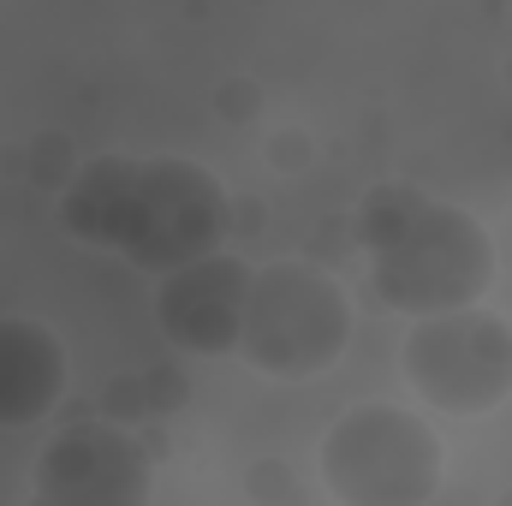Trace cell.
Returning <instances> with one entry per match:
<instances>
[{
	"mask_svg": "<svg viewBox=\"0 0 512 506\" xmlns=\"http://www.w3.org/2000/svg\"><path fill=\"white\" fill-rule=\"evenodd\" d=\"M155 495V465L143 441L114 423H72L36 453L30 501L42 506H143Z\"/></svg>",
	"mask_w": 512,
	"mask_h": 506,
	"instance_id": "obj_6",
	"label": "cell"
},
{
	"mask_svg": "<svg viewBox=\"0 0 512 506\" xmlns=\"http://www.w3.org/2000/svg\"><path fill=\"white\" fill-rule=\"evenodd\" d=\"M72 352L42 316H0V429H30L60 411Z\"/></svg>",
	"mask_w": 512,
	"mask_h": 506,
	"instance_id": "obj_8",
	"label": "cell"
},
{
	"mask_svg": "<svg viewBox=\"0 0 512 506\" xmlns=\"http://www.w3.org/2000/svg\"><path fill=\"white\" fill-rule=\"evenodd\" d=\"M352 233H358V251L370 262L376 298L399 316L477 304L501 274L489 227L465 203H447L411 179L370 185L358 197Z\"/></svg>",
	"mask_w": 512,
	"mask_h": 506,
	"instance_id": "obj_2",
	"label": "cell"
},
{
	"mask_svg": "<svg viewBox=\"0 0 512 506\" xmlns=\"http://www.w3.org/2000/svg\"><path fill=\"white\" fill-rule=\"evenodd\" d=\"M352 328H358L352 292L322 262L274 256V262H262L251 274L239 358L251 364L256 376L316 381L346 358Z\"/></svg>",
	"mask_w": 512,
	"mask_h": 506,
	"instance_id": "obj_3",
	"label": "cell"
},
{
	"mask_svg": "<svg viewBox=\"0 0 512 506\" xmlns=\"http://www.w3.org/2000/svg\"><path fill=\"white\" fill-rule=\"evenodd\" d=\"M316 471L340 506H423L447 483V447L423 411L364 399L322 429Z\"/></svg>",
	"mask_w": 512,
	"mask_h": 506,
	"instance_id": "obj_4",
	"label": "cell"
},
{
	"mask_svg": "<svg viewBox=\"0 0 512 506\" xmlns=\"http://www.w3.org/2000/svg\"><path fill=\"white\" fill-rule=\"evenodd\" d=\"M399 376L417 405L441 417H489L512 399V322L477 304L411 316L399 340Z\"/></svg>",
	"mask_w": 512,
	"mask_h": 506,
	"instance_id": "obj_5",
	"label": "cell"
},
{
	"mask_svg": "<svg viewBox=\"0 0 512 506\" xmlns=\"http://www.w3.org/2000/svg\"><path fill=\"white\" fill-rule=\"evenodd\" d=\"M251 274L239 256L209 251L191 256L167 274H155V328L167 346H179L185 358H239V328H245V298H251Z\"/></svg>",
	"mask_w": 512,
	"mask_h": 506,
	"instance_id": "obj_7",
	"label": "cell"
},
{
	"mask_svg": "<svg viewBox=\"0 0 512 506\" xmlns=\"http://www.w3.org/2000/svg\"><path fill=\"white\" fill-rule=\"evenodd\" d=\"M60 233L84 251H108L143 268L167 274L191 256H209L233 239V191L215 167L191 155H90L66 191H60Z\"/></svg>",
	"mask_w": 512,
	"mask_h": 506,
	"instance_id": "obj_1",
	"label": "cell"
}]
</instances>
